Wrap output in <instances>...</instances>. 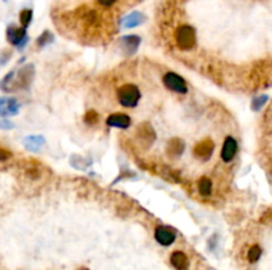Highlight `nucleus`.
Listing matches in <instances>:
<instances>
[{
    "label": "nucleus",
    "mask_w": 272,
    "mask_h": 270,
    "mask_svg": "<svg viewBox=\"0 0 272 270\" xmlns=\"http://www.w3.org/2000/svg\"><path fill=\"white\" fill-rule=\"evenodd\" d=\"M15 77V70H11L8 74L0 81V88L4 91H12L17 90V89H28L31 86L33 77H35V66L33 64H28V65L23 66L22 69L17 73V77L13 81Z\"/></svg>",
    "instance_id": "nucleus-1"
},
{
    "label": "nucleus",
    "mask_w": 272,
    "mask_h": 270,
    "mask_svg": "<svg viewBox=\"0 0 272 270\" xmlns=\"http://www.w3.org/2000/svg\"><path fill=\"white\" fill-rule=\"evenodd\" d=\"M173 38L180 52H190L196 47V31L193 25L182 23L174 29Z\"/></svg>",
    "instance_id": "nucleus-2"
},
{
    "label": "nucleus",
    "mask_w": 272,
    "mask_h": 270,
    "mask_svg": "<svg viewBox=\"0 0 272 270\" xmlns=\"http://www.w3.org/2000/svg\"><path fill=\"white\" fill-rule=\"evenodd\" d=\"M116 97H117L118 104L122 107L134 109V107L138 106L142 94H141V90H139V88L136 84L126 82V84H122V85L117 89Z\"/></svg>",
    "instance_id": "nucleus-3"
},
{
    "label": "nucleus",
    "mask_w": 272,
    "mask_h": 270,
    "mask_svg": "<svg viewBox=\"0 0 272 270\" xmlns=\"http://www.w3.org/2000/svg\"><path fill=\"white\" fill-rule=\"evenodd\" d=\"M136 141L143 150H149L157 141V131L150 122L139 123L136 127Z\"/></svg>",
    "instance_id": "nucleus-4"
},
{
    "label": "nucleus",
    "mask_w": 272,
    "mask_h": 270,
    "mask_svg": "<svg viewBox=\"0 0 272 270\" xmlns=\"http://www.w3.org/2000/svg\"><path fill=\"white\" fill-rule=\"evenodd\" d=\"M162 84L168 90L173 91L175 94H187L189 93V86H187L186 80L180 74L175 72H166L162 77Z\"/></svg>",
    "instance_id": "nucleus-5"
},
{
    "label": "nucleus",
    "mask_w": 272,
    "mask_h": 270,
    "mask_svg": "<svg viewBox=\"0 0 272 270\" xmlns=\"http://www.w3.org/2000/svg\"><path fill=\"white\" fill-rule=\"evenodd\" d=\"M6 37L7 41H8L11 45L16 47L19 50L24 49V47L28 44V40H29L27 29L23 28V27H17V25L15 24H11L7 27Z\"/></svg>",
    "instance_id": "nucleus-6"
},
{
    "label": "nucleus",
    "mask_w": 272,
    "mask_h": 270,
    "mask_svg": "<svg viewBox=\"0 0 272 270\" xmlns=\"http://www.w3.org/2000/svg\"><path fill=\"white\" fill-rule=\"evenodd\" d=\"M239 152V143L234 135H226L221 148V160L225 164L232 163Z\"/></svg>",
    "instance_id": "nucleus-7"
},
{
    "label": "nucleus",
    "mask_w": 272,
    "mask_h": 270,
    "mask_svg": "<svg viewBox=\"0 0 272 270\" xmlns=\"http://www.w3.org/2000/svg\"><path fill=\"white\" fill-rule=\"evenodd\" d=\"M178 233L173 226L157 225L154 229V240L161 246H170L177 241Z\"/></svg>",
    "instance_id": "nucleus-8"
},
{
    "label": "nucleus",
    "mask_w": 272,
    "mask_h": 270,
    "mask_svg": "<svg viewBox=\"0 0 272 270\" xmlns=\"http://www.w3.org/2000/svg\"><path fill=\"white\" fill-rule=\"evenodd\" d=\"M214 150H215L214 141L211 138H203L202 141H200L194 146L193 154L194 157L198 158L202 162H207L214 154Z\"/></svg>",
    "instance_id": "nucleus-9"
},
{
    "label": "nucleus",
    "mask_w": 272,
    "mask_h": 270,
    "mask_svg": "<svg viewBox=\"0 0 272 270\" xmlns=\"http://www.w3.org/2000/svg\"><path fill=\"white\" fill-rule=\"evenodd\" d=\"M105 123H106L108 127H113V129L118 130H126L132 126V118H130L129 114L113 113L106 117Z\"/></svg>",
    "instance_id": "nucleus-10"
},
{
    "label": "nucleus",
    "mask_w": 272,
    "mask_h": 270,
    "mask_svg": "<svg viewBox=\"0 0 272 270\" xmlns=\"http://www.w3.org/2000/svg\"><path fill=\"white\" fill-rule=\"evenodd\" d=\"M20 104L15 97H0V117H15L19 114Z\"/></svg>",
    "instance_id": "nucleus-11"
},
{
    "label": "nucleus",
    "mask_w": 272,
    "mask_h": 270,
    "mask_svg": "<svg viewBox=\"0 0 272 270\" xmlns=\"http://www.w3.org/2000/svg\"><path fill=\"white\" fill-rule=\"evenodd\" d=\"M142 38L138 35H126L120 38V48L125 56H133L137 53Z\"/></svg>",
    "instance_id": "nucleus-12"
},
{
    "label": "nucleus",
    "mask_w": 272,
    "mask_h": 270,
    "mask_svg": "<svg viewBox=\"0 0 272 270\" xmlns=\"http://www.w3.org/2000/svg\"><path fill=\"white\" fill-rule=\"evenodd\" d=\"M264 129H266L267 138V166L272 173V105L267 109L266 118H264Z\"/></svg>",
    "instance_id": "nucleus-13"
},
{
    "label": "nucleus",
    "mask_w": 272,
    "mask_h": 270,
    "mask_svg": "<svg viewBox=\"0 0 272 270\" xmlns=\"http://www.w3.org/2000/svg\"><path fill=\"white\" fill-rule=\"evenodd\" d=\"M185 150H186V143L179 137H173L166 143V154L171 159L182 157L185 154Z\"/></svg>",
    "instance_id": "nucleus-14"
},
{
    "label": "nucleus",
    "mask_w": 272,
    "mask_h": 270,
    "mask_svg": "<svg viewBox=\"0 0 272 270\" xmlns=\"http://www.w3.org/2000/svg\"><path fill=\"white\" fill-rule=\"evenodd\" d=\"M145 22H146L145 13H142L141 11H133V12L128 13L126 16H123L122 19H121L120 24L122 28L132 29V28H136V27H139V25H142Z\"/></svg>",
    "instance_id": "nucleus-15"
},
{
    "label": "nucleus",
    "mask_w": 272,
    "mask_h": 270,
    "mask_svg": "<svg viewBox=\"0 0 272 270\" xmlns=\"http://www.w3.org/2000/svg\"><path fill=\"white\" fill-rule=\"evenodd\" d=\"M23 145L31 152H39L45 145V138L43 135H28L23 139Z\"/></svg>",
    "instance_id": "nucleus-16"
},
{
    "label": "nucleus",
    "mask_w": 272,
    "mask_h": 270,
    "mask_svg": "<svg viewBox=\"0 0 272 270\" xmlns=\"http://www.w3.org/2000/svg\"><path fill=\"white\" fill-rule=\"evenodd\" d=\"M170 264L175 270H187L189 269V257L185 252L174 250L170 256Z\"/></svg>",
    "instance_id": "nucleus-17"
},
{
    "label": "nucleus",
    "mask_w": 272,
    "mask_h": 270,
    "mask_svg": "<svg viewBox=\"0 0 272 270\" xmlns=\"http://www.w3.org/2000/svg\"><path fill=\"white\" fill-rule=\"evenodd\" d=\"M196 189H198V194H200L202 198H210L214 192V184H212V180L210 179L209 176H202L198 180V184H196Z\"/></svg>",
    "instance_id": "nucleus-18"
},
{
    "label": "nucleus",
    "mask_w": 272,
    "mask_h": 270,
    "mask_svg": "<svg viewBox=\"0 0 272 270\" xmlns=\"http://www.w3.org/2000/svg\"><path fill=\"white\" fill-rule=\"evenodd\" d=\"M262 255V246H260L259 244H253V245H251L250 248H248V252H247V260H248V262H251V264H255V262H258V261L260 260Z\"/></svg>",
    "instance_id": "nucleus-19"
},
{
    "label": "nucleus",
    "mask_w": 272,
    "mask_h": 270,
    "mask_svg": "<svg viewBox=\"0 0 272 270\" xmlns=\"http://www.w3.org/2000/svg\"><path fill=\"white\" fill-rule=\"evenodd\" d=\"M55 41V35L51 31L45 29L38 38H36V47L38 48H45L49 44H52Z\"/></svg>",
    "instance_id": "nucleus-20"
},
{
    "label": "nucleus",
    "mask_w": 272,
    "mask_h": 270,
    "mask_svg": "<svg viewBox=\"0 0 272 270\" xmlns=\"http://www.w3.org/2000/svg\"><path fill=\"white\" fill-rule=\"evenodd\" d=\"M70 164L77 170H85L92 164V160L85 159V158L80 157V155H72L70 157Z\"/></svg>",
    "instance_id": "nucleus-21"
},
{
    "label": "nucleus",
    "mask_w": 272,
    "mask_h": 270,
    "mask_svg": "<svg viewBox=\"0 0 272 270\" xmlns=\"http://www.w3.org/2000/svg\"><path fill=\"white\" fill-rule=\"evenodd\" d=\"M32 20H33V11H32L31 8H24V10L20 11L19 13L20 27L27 29L29 25H31Z\"/></svg>",
    "instance_id": "nucleus-22"
},
{
    "label": "nucleus",
    "mask_w": 272,
    "mask_h": 270,
    "mask_svg": "<svg viewBox=\"0 0 272 270\" xmlns=\"http://www.w3.org/2000/svg\"><path fill=\"white\" fill-rule=\"evenodd\" d=\"M98 121H100V114L96 110H88L85 113V115H84V122L88 126L97 125Z\"/></svg>",
    "instance_id": "nucleus-23"
},
{
    "label": "nucleus",
    "mask_w": 272,
    "mask_h": 270,
    "mask_svg": "<svg viewBox=\"0 0 272 270\" xmlns=\"http://www.w3.org/2000/svg\"><path fill=\"white\" fill-rule=\"evenodd\" d=\"M96 2H97V4L101 7V8L109 10V8H113L120 0H96Z\"/></svg>",
    "instance_id": "nucleus-24"
},
{
    "label": "nucleus",
    "mask_w": 272,
    "mask_h": 270,
    "mask_svg": "<svg viewBox=\"0 0 272 270\" xmlns=\"http://www.w3.org/2000/svg\"><path fill=\"white\" fill-rule=\"evenodd\" d=\"M11 158H12V152H11L10 150H7V148L4 147H0V163L10 160Z\"/></svg>",
    "instance_id": "nucleus-25"
},
{
    "label": "nucleus",
    "mask_w": 272,
    "mask_h": 270,
    "mask_svg": "<svg viewBox=\"0 0 272 270\" xmlns=\"http://www.w3.org/2000/svg\"><path fill=\"white\" fill-rule=\"evenodd\" d=\"M15 129V125H13L11 121L8 120H0V130H12Z\"/></svg>",
    "instance_id": "nucleus-26"
},
{
    "label": "nucleus",
    "mask_w": 272,
    "mask_h": 270,
    "mask_svg": "<svg viewBox=\"0 0 272 270\" xmlns=\"http://www.w3.org/2000/svg\"><path fill=\"white\" fill-rule=\"evenodd\" d=\"M11 52H3V53L0 54V66L4 65V64L7 63V61L10 60V57H11Z\"/></svg>",
    "instance_id": "nucleus-27"
},
{
    "label": "nucleus",
    "mask_w": 272,
    "mask_h": 270,
    "mask_svg": "<svg viewBox=\"0 0 272 270\" xmlns=\"http://www.w3.org/2000/svg\"><path fill=\"white\" fill-rule=\"evenodd\" d=\"M79 270H88V269H86V267H81V269H79Z\"/></svg>",
    "instance_id": "nucleus-28"
},
{
    "label": "nucleus",
    "mask_w": 272,
    "mask_h": 270,
    "mask_svg": "<svg viewBox=\"0 0 272 270\" xmlns=\"http://www.w3.org/2000/svg\"><path fill=\"white\" fill-rule=\"evenodd\" d=\"M4 2H6V0H4Z\"/></svg>",
    "instance_id": "nucleus-29"
}]
</instances>
